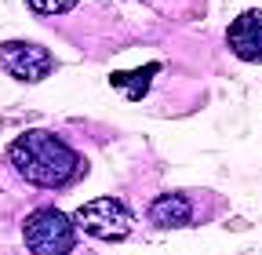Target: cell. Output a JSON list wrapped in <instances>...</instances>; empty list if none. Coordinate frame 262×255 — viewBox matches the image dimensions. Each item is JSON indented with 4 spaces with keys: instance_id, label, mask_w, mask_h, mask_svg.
<instances>
[{
    "instance_id": "1",
    "label": "cell",
    "mask_w": 262,
    "mask_h": 255,
    "mask_svg": "<svg viewBox=\"0 0 262 255\" xmlns=\"http://www.w3.org/2000/svg\"><path fill=\"white\" fill-rule=\"evenodd\" d=\"M11 168L37 189H66L84 175V157L55 132L29 128L8 146Z\"/></svg>"
},
{
    "instance_id": "2",
    "label": "cell",
    "mask_w": 262,
    "mask_h": 255,
    "mask_svg": "<svg viewBox=\"0 0 262 255\" xmlns=\"http://www.w3.org/2000/svg\"><path fill=\"white\" fill-rule=\"evenodd\" d=\"M22 241L33 255H73L77 248V226L62 208H33L22 219Z\"/></svg>"
},
{
    "instance_id": "3",
    "label": "cell",
    "mask_w": 262,
    "mask_h": 255,
    "mask_svg": "<svg viewBox=\"0 0 262 255\" xmlns=\"http://www.w3.org/2000/svg\"><path fill=\"white\" fill-rule=\"evenodd\" d=\"M73 226L84 237H95V241H124V237H131L135 219H131V211L124 208V201H117V197H95V201H88V204L77 208Z\"/></svg>"
},
{
    "instance_id": "4",
    "label": "cell",
    "mask_w": 262,
    "mask_h": 255,
    "mask_svg": "<svg viewBox=\"0 0 262 255\" xmlns=\"http://www.w3.org/2000/svg\"><path fill=\"white\" fill-rule=\"evenodd\" d=\"M0 70L22 84H37L55 70V55L33 40H4L0 44Z\"/></svg>"
},
{
    "instance_id": "5",
    "label": "cell",
    "mask_w": 262,
    "mask_h": 255,
    "mask_svg": "<svg viewBox=\"0 0 262 255\" xmlns=\"http://www.w3.org/2000/svg\"><path fill=\"white\" fill-rule=\"evenodd\" d=\"M196 201H204V194H160L157 201H149L146 219L157 230H175V226H193V222H204L208 215L196 211Z\"/></svg>"
},
{
    "instance_id": "6",
    "label": "cell",
    "mask_w": 262,
    "mask_h": 255,
    "mask_svg": "<svg viewBox=\"0 0 262 255\" xmlns=\"http://www.w3.org/2000/svg\"><path fill=\"white\" fill-rule=\"evenodd\" d=\"M226 44L241 62H262V11L251 8L237 15L226 29Z\"/></svg>"
},
{
    "instance_id": "7",
    "label": "cell",
    "mask_w": 262,
    "mask_h": 255,
    "mask_svg": "<svg viewBox=\"0 0 262 255\" xmlns=\"http://www.w3.org/2000/svg\"><path fill=\"white\" fill-rule=\"evenodd\" d=\"M153 73H157V66H139V70H127V73H113V77H110V84H113V88H120L127 99H142V95L149 91Z\"/></svg>"
},
{
    "instance_id": "8",
    "label": "cell",
    "mask_w": 262,
    "mask_h": 255,
    "mask_svg": "<svg viewBox=\"0 0 262 255\" xmlns=\"http://www.w3.org/2000/svg\"><path fill=\"white\" fill-rule=\"evenodd\" d=\"M80 4V0H26V8L33 11V15H66V11H73Z\"/></svg>"
}]
</instances>
